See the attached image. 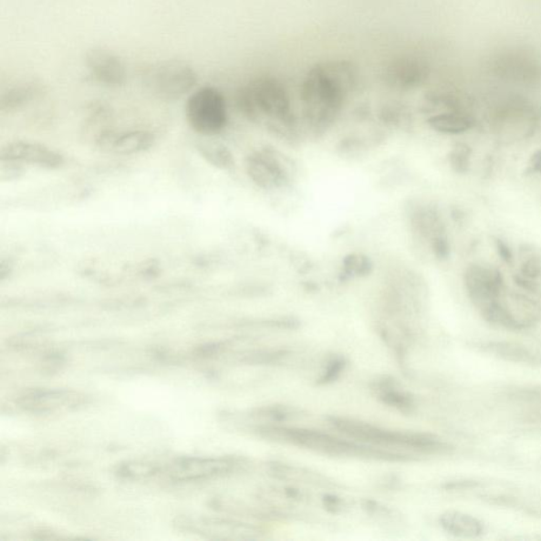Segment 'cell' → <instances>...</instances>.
Masks as SVG:
<instances>
[{"label": "cell", "mask_w": 541, "mask_h": 541, "mask_svg": "<svg viewBox=\"0 0 541 541\" xmlns=\"http://www.w3.org/2000/svg\"><path fill=\"white\" fill-rule=\"evenodd\" d=\"M24 405L35 410H57L58 407H70L81 403L82 398L67 391H38L23 398Z\"/></svg>", "instance_id": "ac0fdd59"}, {"label": "cell", "mask_w": 541, "mask_h": 541, "mask_svg": "<svg viewBox=\"0 0 541 541\" xmlns=\"http://www.w3.org/2000/svg\"><path fill=\"white\" fill-rule=\"evenodd\" d=\"M251 416L256 419L268 420L269 422L276 424V422H284V421L298 418L302 415H299V411L296 409L274 405L260 407V409L254 411Z\"/></svg>", "instance_id": "7402d4cb"}, {"label": "cell", "mask_w": 541, "mask_h": 541, "mask_svg": "<svg viewBox=\"0 0 541 541\" xmlns=\"http://www.w3.org/2000/svg\"><path fill=\"white\" fill-rule=\"evenodd\" d=\"M464 279L467 291L481 311L499 298L503 282L497 271L473 265L466 271Z\"/></svg>", "instance_id": "4fadbf2b"}, {"label": "cell", "mask_w": 541, "mask_h": 541, "mask_svg": "<svg viewBox=\"0 0 541 541\" xmlns=\"http://www.w3.org/2000/svg\"><path fill=\"white\" fill-rule=\"evenodd\" d=\"M322 503L325 509L332 514H344L351 509L349 501L332 495V494H326L323 496Z\"/></svg>", "instance_id": "f1b7e54d"}, {"label": "cell", "mask_w": 541, "mask_h": 541, "mask_svg": "<svg viewBox=\"0 0 541 541\" xmlns=\"http://www.w3.org/2000/svg\"><path fill=\"white\" fill-rule=\"evenodd\" d=\"M204 532L220 539L258 540L265 538L266 531L262 526L229 519H211L203 525Z\"/></svg>", "instance_id": "9a60e30c"}, {"label": "cell", "mask_w": 541, "mask_h": 541, "mask_svg": "<svg viewBox=\"0 0 541 541\" xmlns=\"http://www.w3.org/2000/svg\"><path fill=\"white\" fill-rule=\"evenodd\" d=\"M380 402L401 412L409 413L415 410V400L403 390H400L395 380L383 379L373 386Z\"/></svg>", "instance_id": "d6986e66"}, {"label": "cell", "mask_w": 541, "mask_h": 541, "mask_svg": "<svg viewBox=\"0 0 541 541\" xmlns=\"http://www.w3.org/2000/svg\"><path fill=\"white\" fill-rule=\"evenodd\" d=\"M240 112L250 121L269 120V129L282 138H293L296 120L285 86L277 78L259 77L240 88L236 95Z\"/></svg>", "instance_id": "3957f363"}, {"label": "cell", "mask_w": 541, "mask_h": 541, "mask_svg": "<svg viewBox=\"0 0 541 541\" xmlns=\"http://www.w3.org/2000/svg\"><path fill=\"white\" fill-rule=\"evenodd\" d=\"M244 166L252 182L265 191L282 189L291 183L293 171L289 159L271 147L250 153Z\"/></svg>", "instance_id": "ba28073f"}, {"label": "cell", "mask_w": 541, "mask_h": 541, "mask_svg": "<svg viewBox=\"0 0 541 541\" xmlns=\"http://www.w3.org/2000/svg\"><path fill=\"white\" fill-rule=\"evenodd\" d=\"M160 273L159 265L155 260H146L137 266L132 272V276H135L141 279H152L158 276Z\"/></svg>", "instance_id": "f546056e"}, {"label": "cell", "mask_w": 541, "mask_h": 541, "mask_svg": "<svg viewBox=\"0 0 541 541\" xmlns=\"http://www.w3.org/2000/svg\"><path fill=\"white\" fill-rule=\"evenodd\" d=\"M156 141V136L149 130H104L96 137V147L106 155L129 157L150 151Z\"/></svg>", "instance_id": "9c48e42d"}, {"label": "cell", "mask_w": 541, "mask_h": 541, "mask_svg": "<svg viewBox=\"0 0 541 541\" xmlns=\"http://www.w3.org/2000/svg\"><path fill=\"white\" fill-rule=\"evenodd\" d=\"M25 165L9 161V160H0V180L3 182H10L13 180H18L24 175Z\"/></svg>", "instance_id": "484cf974"}, {"label": "cell", "mask_w": 541, "mask_h": 541, "mask_svg": "<svg viewBox=\"0 0 541 541\" xmlns=\"http://www.w3.org/2000/svg\"><path fill=\"white\" fill-rule=\"evenodd\" d=\"M360 506L369 515L376 517L383 521H396L401 520V514L393 509L392 506L379 503V501L372 499H364L360 501Z\"/></svg>", "instance_id": "cb8c5ba5"}, {"label": "cell", "mask_w": 541, "mask_h": 541, "mask_svg": "<svg viewBox=\"0 0 541 541\" xmlns=\"http://www.w3.org/2000/svg\"><path fill=\"white\" fill-rule=\"evenodd\" d=\"M383 123L395 129H406L410 124L409 113L396 106L385 107L380 116Z\"/></svg>", "instance_id": "d4e9b609"}, {"label": "cell", "mask_w": 541, "mask_h": 541, "mask_svg": "<svg viewBox=\"0 0 541 541\" xmlns=\"http://www.w3.org/2000/svg\"><path fill=\"white\" fill-rule=\"evenodd\" d=\"M439 523L445 532L461 538H477L484 532L479 519L463 512H445L440 516Z\"/></svg>", "instance_id": "2e32d148"}, {"label": "cell", "mask_w": 541, "mask_h": 541, "mask_svg": "<svg viewBox=\"0 0 541 541\" xmlns=\"http://www.w3.org/2000/svg\"><path fill=\"white\" fill-rule=\"evenodd\" d=\"M253 432L258 437L273 442L297 446L324 456L390 461V463H404L413 459V456L409 453L380 449V447L359 443L351 439L339 438L320 431L263 424L254 426Z\"/></svg>", "instance_id": "7a4b0ae2"}, {"label": "cell", "mask_w": 541, "mask_h": 541, "mask_svg": "<svg viewBox=\"0 0 541 541\" xmlns=\"http://www.w3.org/2000/svg\"><path fill=\"white\" fill-rule=\"evenodd\" d=\"M184 110L186 121L200 136L215 137L229 122L228 105L216 87L203 86L193 90L186 99Z\"/></svg>", "instance_id": "8992f818"}, {"label": "cell", "mask_w": 541, "mask_h": 541, "mask_svg": "<svg viewBox=\"0 0 541 541\" xmlns=\"http://www.w3.org/2000/svg\"><path fill=\"white\" fill-rule=\"evenodd\" d=\"M0 160H9L46 170H57L65 164L62 153L45 144L24 140L5 144L0 150Z\"/></svg>", "instance_id": "30bf717a"}, {"label": "cell", "mask_w": 541, "mask_h": 541, "mask_svg": "<svg viewBox=\"0 0 541 541\" xmlns=\"http://www.w3.org/2000/svg\"><path fill=\"white\" fill-rule=\"evenodd\" d=\"M343 265V276L347 277L367 276H369L373 269L369 257L357 255V254H350V255L346 256Z\"/></svg>", "instance_id": "603a6c76"}, {"label": "cell", "mask_w": 541, "mask_h": 541, "mask_svg": "<svg viewBox=\"0 0 541 541\" xmlns=\"http://www.w3.org/2000/svg\"><path fill=\"white\" fill-rule=\"evenodd\" d=\"M43 93L42 84L26 82L11 87L0 97V110L5 113L16 112L35 101Z\"/></svg>", "instance_id": "e0dca14e"}, {"label": "cell", "mask_w": 541, "mask_h": 541, "mask_svg": "<svg viewBox=\"0 0 541 541\" xmlns=\"http://www.w3.org/2000/svg\"><path fill=\"white\" fill-rule=\"evenodd\" d=\"M427 123L433 130L445 135H460L471 130V120L458 112H444L432 116Z\"/></svg>", "instance_id": "44dd1931"}, {"label": "cell", "mask_w": 541, "mask_h": 541, "mask_svg": "<svg viewBox=\"0 0 541 541\" xmlns=\"http://www.w3.org/2000/svg\"><path fill=\"white\" fill-rule=\"evenodd\" d=\"M430 71L420 59L412 57H399L386 66L384 82L396 90H411L422 85L429 78Z\"/></svg>", "instance_id": "7c38bea8"}, {"label": "cell", "mask_w": 541, "mask_h": 541, "mask_svg": "<svg viewBox=\"0 0 541 541\" xmlns=\"http://www.w3.org/2000/svg\"><path fill=\"white\" fill-rule=\"evenodd\" d=\"M531 165L534 171L541 172V151H537L536 155L532 156Z\"/></svg>", "instance_id": "836d02e7"}, {"label": "cell", "mask_w": 541, "mask_h": 541, "mask_svg": "<svg viewBox=\"0 0 541 541\" xmlns=\"http://www.w3.org/2000/svg\"><path fill=\"white\" fill-rule=\"evenodd\" d=\"M11 273L12 266L10 263L5 262V260L3 259L2 264H0V279H2V282H4L5 278H8Z\"/></svg>", "instance_id": "d6a6232c"}, {"label": "cell", "mask_w": 541, "mask_h": 541, "mask_svg": "<svg viewBox=\"0 0 541 541\" xmlns=\"http://www.w3.org/2000/svg\"><path fill=\"white\" fill-rule=\"evenodd\" d=\"M346 367V360L343 358H336L330 360L322 377L317 380L318 385H327L338 380Z\"/></svg>", "instance_id": "4316f807"}, {"label": "cell", "mask_w": 541, "mask_h": 541, "mask_svg": "<svg viewBox=\"0 0 541 541\" xmlns=\"http://www.w3.org/2000/svg\"><path fill=\"white\" fill-rule=\"evenodd\" d=\"M328 423L347 438L380 449H399L422 455H435L449 450V445L431 433L391 431L344 417H329Z\"/></svg>", "instance_id": "277c9868"}, {"label": "cell", "mask_w": 541, "mask_h": 541, "mask_svg": "<svg viewBox=\"0 0 541 541\" xmlns=\"http://www.w3.org/2000/svg\"><path fill=\"white\" fill-rule=\"evenodd\" d=\"M244 466V461L236 458H183L165 466L147 465V475L160 473L173 481H192L226 476Z\"/></svg>", "instance_id": "52a82bcc"}, {"label": "cell", "mask_w": 541, "mask_h": 541, "mask_svg": "<svg viewBox=\"0 0 541 541\" xmlns=\"http://www.w3.org/2000/svg\"><path fill=\"white\" fill-rule=\"evenodd\" d=\"M357 82V67L351 62L342 59L312 67L300 87V101L306 121L314 130L329 129Z\"/></svg>", "instance_id": "6da1fadb"}, {"label": "cell", "mask_w": 541, "mask_h": 541, "mask_svg": "<svg viewBox=\"0 0 541 541\" xmlns=\"http://www.w3.org/2000/svg\"><path fill=\"white\" fill-rule=\"evenodd\" d=\"M196 150L210 165L218 170L230 171L235 165L232 151L225 145L215 141H199Z\"/></svg>", "instance_id": "ffe728a7"}, {"label": "cell", "mask_w": 541, "mask_h": 541, "mask_svg": "<svg viewBox=\"0 0 541 541\" xmlns=\"http://www.w3.org/2000/svg\"><path fill=\"white\" fill-rule=\"evenodd\" d=\"M270 475L286 483L300 484L322 489H338V484L322 473L306 469L303 466L286 464L283 463H271L268 464Z\"/></svg>", "instance_id": "5bb4252c"}, {"label": "cell", "mask_w": 541, "mask_h": 541, "mask_svg": "<svg viewBox=\"0 0 541 541\" xmlns=\"http://www.w3.org/2000/svg\"><path fill=\"white\" fill-rule=\"evenodd\" d=\"M432 251L439 259H446L450 255V244L447 239L438 235L432 239Z\"/></svg>", "instance_id": "4dcf8cb0"}, {"label": "cell", "mask_w": 541, "mask_h": 541, "mask_svg": "<svg viewBox=\"0 0 541 541\" xmlns=\"http://www.w3.org/2000/svg\"><path fill=\"white\" fill-rule=\"evenodd\" d=\"M497 249H498L499 255L501 257H503V259H505V262H511L512 253H511L510 249L507 248V246L503 242H500V240L497 243Z\"/></svg>", "instance_id": "1f68e13d"}, {"label": "cell", "mask_w": 541, "mask_h": 541, "mask_svg": "<svg viewBox=\"0 0 541 541\" xmlns=\"http://www.w3.org/2000/svg\"><path fill=\"white\" fill-rule=\"evenodd\" d=\"M141 78L146 91L164 102L190 96L199 82L192 66L177 59H165L145 67Z\"/></svg>", "instance_id": "5b68a950"}, {"label": "cell", "mask_w": 541, "mask_h": 541, "mask_svg": "<svg viewBox=\"0 0 541 541\" xmlns=\"http://www.w3.org/2000/svg\"><path fill=\"white\" fill-rule=\"evenodd\" d=\"M450 162L453 170L464 172L470 164V150L465 145H457L450 155Z\"/></svg>", "instance_id": "83f0119b"}, {"label": "cell", "mask_w": 541, "mask_h": 541, "mask_svg": "<svg viewBox=\"0 0 541 541\" xmlns=\"http://www.w3.org/2000/svg\"><path fill=\"white\" fill-rule=\"evenodd\" d=\"M85 66L96 82L109 88H120L127 79V70L121 57L105 48H92L86 52Z\"/></svg>", "instance_id": "8fae6325"}]
</instances>
